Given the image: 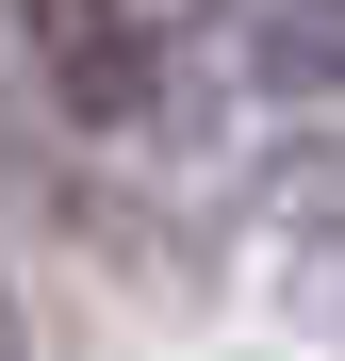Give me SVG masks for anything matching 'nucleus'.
<instances>
[{
    "instance_id": "1",
    "label": "nucleus",
    "mask_w": 345,
    "mask_h": 361,
    "mask_svg": "<svg viewBox=\"0 0 345 361\" xmlns=\"http://www.w3.org/2000/svg\"><path fill=\"white\" fill-rule=\"evenodd\" d=\"M17 33H33V82L66 99L83 132H132V115H148V82H164L132 0H17Z\"/></svg>"
},
{
    "instance_id": "2",
    "label": "nucleus",
    "mask_w": 345,
    "mask_h": 361,
    "mask_svg": "<svg viewBox=\"0 0 345 361\" xmlns=\"http://www.w3.org/2000/svg\"><path fill=\"white\" fill-rule=\"evenodd\" d=\"M247 82H279V99H345V0H247Z\"/></svg>"
},
{
    "instance_id": "3",
    "label": "nucleus",
    "mask_w": 345,
    "mask_h": 361,
    "mask_svg": "<svg viewBox=\"0 0 345 361\" xmlns=\"http://www.w3.org/2000/svg\"><path fill=\"white\" fill-rule=\"evenodd\" d=\"M0 361H17V329H0Z\"/></svg>"
}]
</instances>
